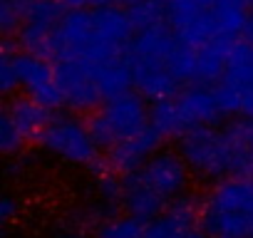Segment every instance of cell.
Instances as JSON below:
<instances>
[{"instance_id":"6da1fadb","label":"cell","mask_w":253,"mask_h":238,"mask_svg":"<svg viewBox=\"0 0 253 238\" xmlns=\"http://www.w3.org/2000/svg\"><path fill=\"white\" fill-rule=\"evenodd\" d=\"M129 10L102 5L94 10L72 8L57 23L50 40V57L57 60H89L109 62L122 57L134 38Z\"/></svg>"},{"instance_id":"7a4b0ae2","label":"cell","mask_w":253,"mask_h":238,"mask_svg":"<svg viewBox=\"0 0 253 238\" xmlns=\"http://www.w3.org/2000/svg\"><path fill=\"white\" fill-rule=\"evenodd\" d=\"M87 124L99 147H114L126 137L139 134L149 127V107L144 102V94L124 92L109 97L102 107L92 112Z\"/></svg>"},{"instance_id":"3957f363","label":"cell","mask_w":253,"mask_h":238,"mask_svg":"<svg viewBox=\"0 0 253 238\" xmlns=\"http://www.w3.org/2000/svg\"><path fill=\"white\" fill-rule=\"evenodd\" d=\"M179 152L191 171L206 181H221L233 176V152L223 129L211 124L191 127L179 139Z\"/></svg>"},{"instance_id":"277c9868","label":"cell","mask_w":253,"mask_h":238,"mask_svg":"<svg viewBox=\"0 0 253 238\" xmlns=\"http://www.w3.org/2000/svg\"><path fill=\"white\" fill-rule=\"evenodd\" d=\"M40 147L52 154L55 159L72 164V166H84L89 169L99 157H97V139L89 129V124H84L77 117H55L50 119V124L42 129V134L38 137Z\"/></svg>"},{"instance_id":"5b68a950","label":"cell","mask_w":253,"mask_h":238,"mask_svg":"<svg viewBox=\"0 0 253 238\" xmlns=\"http://www.w3.org/2000/svg\"><path fill=\"white\" fill-rule=\"evenodd\" d=\"M57 82L65 97V104L75 112H94L99 102L104 99L97 75H94V62L89 60H57L55 62Z\"/></svg>"},{"instance_id":"8992f818","label":"cell","mask_w":253,"mask_h":238,"mask_svg":"<svg viewBox=\"0 0 253 238\" xmlns=\"http://www.w3.org/2000/svg\"><path fill=\"white\" fill-rule=\"evenodd\" d=\"M191 174L194 171L186 164V159L181 157V152H171V149H159L139 169V176L157 194H162L169 203L186 196V191L191 186Z\"/></svg>"},{"instance_id":"52a82bcc","label":"cell","mask_w":253,"mask_h":238,"mask_svg":"<svg viewBox=\"0 0 253 238\" xmlns=\"http://www.w3.org/2000/svg\"><path fill=\"white\" fill-rule=\"evenodd\" d=\"M15 67H18V77H20V89L38 99L40 104L57 109L65 104L60 82H57V72L55 65H50L45 57L33 55V52H15Z\"/></svg>"},{"instance_id":"ba28073f","label":"cell","mask_w":253,"mask_h":238,"mask_svg":"<svg viewBox=\"0 0 253 238\" xmlns=\"http://www.w3.org/2000/svg\"><path fill=\"white\" fill-rule=\"evenodd\" d=\"M162 134L149 124L147 129H142L139 134L134 137H126L122 142H117L114 147H109V169L119 176H126V174H134L139 171L157 152H159V144H162Z\"/></svg>"},{"instance_id":"9c48e42d","label":"cell","mask_w":253,"mask_h":238,"mask_svg":"<svg viewBox=\"0 0 253 238\" xmlns=\"http://www.w3.org/2000/svg\"><path fill=\"white\" fill-rule=\"evenodd\" d=\"M176 104H179V112H181L186 132L191 127H204V124L213 127L226 117V109H223V104L218 99V92L211 89V87L194 84V87L179 92Z\"/></svg>"},{"instance_id":"30bf717a","label":"cell","mask_w":253,"mask_h":238,"mask_svg":"<svg viewBox=\"0 0 253 238\" xmlns=\"http://www.w3.org/2000/svg\"><path fill=\"white\" fill-rule=\"evenodd\" d=\"M199 211L201 206H196L194 198L181 196L147 223L144 238H186L194 231V223H199Z\"/></svg>"},{"instance_id":"8fae6325","label":"cell","mask_w":253,"mask_h":238,"mask_svg":"<svg viewBox=\"0 0 253 238\" xmlns=\"http://www.w3.org/2000/svg\"><path fill=\"white\" fill-rule=\"evenodd\" d=\"M124 60L132 67L134 87L139 89V94H144L149 99H164L176 92L179 79L171 75L167 62L144 60V57H124Z\"/></svg>"},{"instance_id":"7c38bea8","label":"cell","mask_w":253,"mask_h":238,"mask_svg":"<svg viewBox=\"0 0 253 238\" xmlns=\"http://www.w3.org/2000/svg\"><path fill=\"white\" fill-rule=\"evenodd\" d=\"M204 208L213 211H233V213H253V179L228 176L216 181V186L204 196Z\"/></svg>"},{"instance_id":"4fadbf2b","label":"cell","mask_w":253,"mask_h":238,"mask_svg":"<svg viewBox=\"0 0 253 238\" xmlns=\"http://www.w3.org/2000/svg\"><path fill=\"white\" fill-rule=\"evenodd\" d=\"M122 206H124L126 213L139 216L144 221H152V218H157L159 213L167 211L169 201L162 194H157L139 176V171H134V174H126L124 181H122Z\"/></svg>"},{"instance_id":"5bb4252c","label":"cell","mask_w":253,"mask_h":238,"mask_svg":"<svg viewBox=\"0 0 253 238\" xmlns=\"http://www.w3.org/2000/svg\"><path fill=\"white\" fill-rule=\"evenodd\" d=\"M3 112L8 114V119L13 122V127L23 134L25 142H38L42 129L50 124V107L40 104L33 97H15V99H10L5 104Z\"/></svg>"},{"instance_id":"9a60e30c","label":"cell","mask_w":253,"mask_h":238,"mask_svg":"<svg viewBox=\"0 0 253 238\" xmlns=\"http://www.w3.org/2000/svg\"><path fill=\"white\" fill-rule=\"evenodd\" d=\"M233 47V38L228 35H216L211 40H206L204 45L196 47V57H199V79L196 82H216L223 77L226 65H228V55Z\"/></svg>"},{"instance_id":"2e32d148","label":"cell","mask_w":253,"mask_h":238,"mask_svg":"<svg viewBox=\"0 0 253 238\" xmlns=\"http://www.w3.org/2000/svg\"><path fill=\"white\" fill-rule=\"evenodd\" d=\"M94 75H97V84H99L104 99L129 92V87L134 84L132 67L122 57L109 60V62H94Z\"/></svg>"},{"instance_id":"e0dca14e","label":"cell","mask_w":253,"mask_h":238,"mask_svg":"<svg viewBox=\"0 0 253 238\" xmlns=\"http://www.w3.org/2000/svg\"><path fill=\"white\" fill-rule=\"evenodd\" d=\"M149 124L162 137H181L186 132L181 112H179V104H176V97L154 99V104L149 107Z\"/></svg>"},{"instance_id":"ac0fdd59","label":"cell","mask_w":253,"mask_h":238,"mask_svg":"<svg viewBox=\"0 0 253 238\" xmlns=\"http://www.w3.org/2000/svg\"><path fill=\"white\" fill-rule=\"evenodd\" d=\"M248 13V0H213V15L221 35L236 38L238 33H246Z\"/></svg>"},{"instance_id":"d6986e66","label":"cell","mask_w":253,"mask_h":238,"mask_svg":"<svg viewBox=\"0 0 253 238\" xmlns=\"http://www.w3.org/2000/svg\"><path fill=\"white\" fill-rule=\"evenodd\" d=\"M147 223L139 216H109L94 228V238H144Z\"/></svg>"},{"instance_id":"ffe728a7","label":"cell","mask_w":253,"mask_h":238,"mask_svg":"<svg viewBox=\"0 0 253 238\" xmlns=\"http://www.w3.org/2000/svg\"><path fill=\"white\" fill-rule=\"evenodd\" d=\"M169 70L179 82H196L199 79V57H196V47L179 42V47L174 50V55L169 57Z\"/></svg>"},{"instance_id":"44dd1931","label":"cell","mask_w":253,"mask_h":238,"mask_svg":"<svg viewBox=\"0 0 253 238\" xmlns=\"http://www.w3.org/2000/svg\"><path fill=\"white\" fill-rule=\"evenodd\" d=\"M164 15H167V3H162V0H139V3L129 5V18L137 33L164 23Z\"/></svg>"},{"instance_id":"7402d4cb","label":"cell","mask_w":253,"mask_h":238,"mask_svg":"<svg viewBox=\"0 0 253 238\" xmlns=\"http://www.w3.org/2000/svg\"><path fill=\"white\" fill-rule=\"evenodd\" d=\"M0 89L5 97H13L20 89V77H18V67H15V52L10 40H5L3 45V57H0Z\"/></svg>"},{"instance_id":"603a6c76","label":"cell","mask_w":253,"mask_h":238,"mask_svg":"<svg viewBox=\"0 0 253 238\" xmlns=\"http://www.w3.org/2000/svg\"><path fill=\"white\" fill-rule=\"evenodd\" d=\"M23 144H25L23 134L13 127L8 114L3 112V117H0V149H3V154L5 157H13V154H18L23 149Z\"/></svg>"},{"instance_id":"cb8c5ba5","label":"cell","mask_w":253,"mask_h":238,"mask_svg":"<svg viewBox=\"0 0 253 238\" xmlns=\"http://www.w3.org/2000/svg\"><path fill=\"white\" fill-rule=\"evenodd\" d=\"M23 23V5L18 0H3L0 3V30L5 35H13L20 30Z\"/></svg>"},{"instance_id":"d4e9b609","label":"cell","mask_w":253,"mask_h":238,"mask_svg":"<svg viewBox=\"0 0 253 238\" xmlns=\"http://www.w3.org/2000/svg\"><path fill=\"white\" fill-rule=\"evenodd\" d=\"M18 213H20V208H18V203H15L13 196H5L3 201H0V216H3V223L5 226L13 223L18 218Z\"/></svg>"},{"instance_id":"484cf974","label":"cell","mask_w":253,"mask_h":238,"mask_svg":"<svg viewBox=\"0 0 253 238\" xmlns=\"http://www.w3.org/2000/svg\"><path fill=\"white\" fill-rule=\"evenodd\" d=\"M119 3L134 5V3H139V0H89V5H94V8H102V5H119Z\"/></svg>"},{"instance_id":"4316f807","label":"cell","mask_w":253,"mask_h":238,"mask_svg":"<svg viewBox=\"0 0 253 238\" xmlns=\"http://www.w3.org/2000/svg\"><path fill=\"white\" fill-rule=\"evenodd\" d=\"M248 8H251V13H248V25H246V38H248V42H253V0H248Z\"/></svg>"},{"instance_id":"83f0119b","label":"cell","mask_w":253,"mask_h":238,"mask_svg":"<svg viewBox=\"0 0 253 238\" xmlns=\"http://www.w3.org/2000/svg\"><path fill=\"white\" fill-rule=\"evenodd\" d=\"M60 3L67 8H84V5H89V0H60Z\"/></svg>"},{"instance_id":"f1b7e54d","label":"cell","mask_w":253,"mask_h":238,"mask_svg":"<svg viewBox=\"0 0 253 238\" xmlns=\"http://www.w3.org/2000/svg\"><path fill=\"white\" fill-rule=\"evenodd\" d=\"M186 238H213V236H209L206 231H191Z\"/></svg>"}]
</instances>
